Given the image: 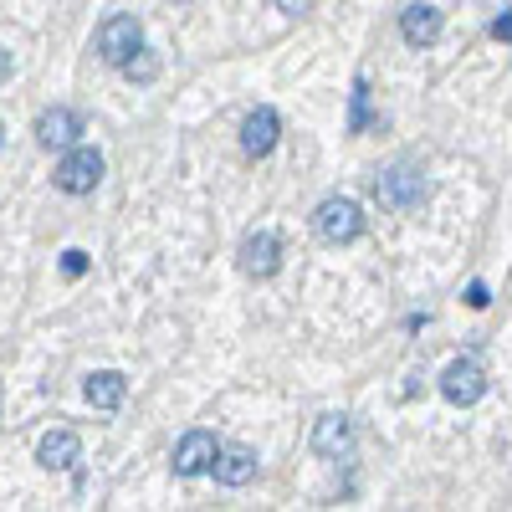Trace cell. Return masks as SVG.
Masks as SVG:
<instances>
[{
    "label": "cell",
    "instance_id": "16",
    "mask_svg": "<svg viewBox=\"0 0 512 512\" xmlns=\"http://www.w3.org/2000/svg\"><path fill=\"white\" fill-rule=\"evenodd\" d=\"M349 128H354V134L369 128V88H364V77L354 82V118H349Z\"/></svg>",
    "mask_w": 512,
    "mask_h": 512
},
{
    "label": "cell",
    "instance_id": "20",
    "mask_svg": "<svg viewBox=\"0 0 512 512\" xmlns=\"http://www.w3.org/2000/svg\"><path fill=\"white\" fill-rule=\"evenodd\" d=\"M313 6V0H277V11H287V16H303Z\"/></svg>",
    "mask_w": 512,
    "mask_h": 512
},
{
    "label": "cell",
    "instance_id": "3",
    "mask_svg": "<svg viewBox=\"0 0 512 512\" xmlns=\"http://www.w3.org/2000/svg\"><path fill=\"white\" fill-rule=\"evenodd\" d=\"M52 180H57L62 195H93L98 180H103V154L88 149V144H72V149L62 154V164H57Z\"/></svg>",
    "mask_w": 512,
    "mask_h": 512
},
{
    "label": "cell",
    "instance_id": "15",
    "mask_svg": "<svg viewBox=\"0 0 512 512\" xmlns=\"http://www.w3.org/2000/svg\"><path fill=\"white\" fill-rule=\"evenodd\" d=\"M123 77H128V82H154V77H159V57H154V52H139L134 62L123 67Z\"/></svg>",
    "mask_w": 512,
    "mask_h": 512
},
{
    "label": "cell",
    "instance_id": "2",
    "mask_svg": "<svg viewBox=\"0 0 512 512\" xmlns=\"http://www.w3.org/2000/svg\"><path fill=\"white\" fill-rule=\"evenodd\" d=\"M144 52V26H139V16H108L103 26H98V57L108 62V67H128Z\"/></svg>",
    "mask_w": 512,
    "mask_h": 512
},
{
    "label": "cell",
    "instance_id": "19",
    "mask_svg": "<svg viewBox=\"0 0 512 512\" xmlns=\"http://www.w3.org/2000/svg\"><path fill=\"white\" fill-rule=\"evenodd\" d=\"M492 36H497V41H512V6H507V11L492 21Z\"/></svg>",
    "mask_w": 512,
    "mask_h": 512
},
{
    "label": "cell",
    "instance_id": "9",
    "mask_svg": "<svg viewBox=\"0 0 512 512\" xmlns=\"http://www.w3.org/2000/svg\"><path fill=\"white\" fill-rule=\"evenodd\" d=\"M441 31H446L441 11H436V6H425V0H410V6L400 11V36L410 41V47H436Z\"/></svg>",
    "mask_w": 512,
    "mask_h": 512
},
{
    "label": "cell",
    "instance_id": "4",
    "mask_svg": "<svg viewBox=\"0 0 512 512\" xmlns=\"http://www.w3.org/2000/svg\"><path fill=\"white\" fill-rule=\"evenodd\" d=\"M441 395H446L451 405H477V400L487 395L482 364H477V359H451V364L441 369Z\"/></svg>",
    "mask_w": 512,
    "mask_h": 512
},
{
    "label": "cell",
    "instance_id": "1",
    "mask_svg": "<svg viewBox=\"0 0 512 512\" xmlns=\"http://www.w3.org/2000/svg\"><path fill=\"white\" fill-rule=\"evenodd\" d=\"M313 231H318L328 246H349V241L364 236V210H359L354 200H344V195H333V200H323V205L313 210Z\"/></svg>",
    "mask_w": 512,
    "mask_h": 512
},
{
    "label": "cell",
    "instance_id": "5",
    "mask_svg": "<svg viewBox=\"0 0 512 512\" xmlns=\"http://www.w3.org/2000/svg\"><path fill=\"white\" fill-rule=\"evenodd\" d=\"M277 267H282V241L272 231H251L241 241V272L256 277V282H267V277H277Z\"/></svg>",
    "mask_w": 512,
    "mask_h": 512
},
{
    "label": "cell",
    "instance_id": "6",
    "mask_svg": "<svg viewBox=\"0 0 512 512\" xmlns=\"http://www.w3.org/2000/svg\"><path fill=\"white\" fill-rule=\"evenodd\" d=\"M374 195H379V205H390V210H415V205L425 200V180L415 175V169L395 164L390 175H379Z\"/></svg>",
    "mask_w": 512,
    "mask_h": 512
},
{
    "label": "cell",
    "instance_id": "18",
    "mask_svg": "<svg viewBox=\"0 0 512 512\" xmlns=\"http://www.w3.org/2000/svg\"><path fill=\"white\" fill-rule=\"evenodd\" d=\"M492 303V297H487V282H472V287H466V308H487Z\"/></svg>",
    "mask_w": 512,
    "mask_h": 512
},
{
    "label": "cell",
    "instance_id": "13",
    "mask_svg": "<svg viewBox=\"0 0 512 512\" xmlns=\"http://www.w3.org/2000/svg\"><path fill=\"white\" fill-rule=\"evenodd\" d=\"M82 395H88V405H93V410H118V405H123V395H128V379H123L118 369H98V374H88Z\"/></svg>",
    "mask_w": 512,
    "mask_h": 512
},
{
    "label": "cell",
    "instance_id": "11",
    "mask_svg": "<svg viewBox=\"0 0 512 512\" xmlns=\"http://www.w3.org/2000/svg\"><path fill=\"white\" fill-rule=\"evenodd\" d=\"M313 451L328 456V461L349 456V451H354V420H349V415H323V420L313 425Z\"/></svg>",
    "mask_w": 512,
    "mask_h": 512
},
{
    "label": "cell",
    "instance_id": "10",
    "mask_svg": "<svg viewBox=\"0 0 512 512\" xmlns=\"http://www.w3.org/2000/svg\"><path fill=\"white\" fill-rule=\"evenodd\" d=\"M77 134H82V113H77V108H47V113L36 118L41 149H72Z\"/></svg>",
    "mask_w": 512,
    "mask_h": 512
},
{
    "label": "cell",
    "instance_id": "12",
    "mask_svg": "<svg viewBox=\"0 0 512 512\" xmlns=\"http://www.w3.org/2000/svg\"><path fill=\"white\" fill-rule=\"evenodd\" d=\"M36 461L47 466V472H72V466L82 461V441H77L72 431H52V436H41Z\"/></svg>",
    "mask_w": 512,
    "mask_h": 512
},
{
    "label": "cell",
    "instance_id": "7",
    "mask_svg": "<svg viewBox=\"0 0 512 512\" xmlns=\"http://www.w3.org/2000/svg\"><path fill=\"white\" fill-rule=\"evenodd\" d=\"M221 461V441L210 431H190L180 446H175V472L180 477H200V472H216Z\"/></svg>",
    "mask_w": 512,
    "mask_h": 512
},
{
    "label": "cell",
    "instance_id": "17",
    "mask_svg": "<svg viewBox=\"0 0 512 512\" xmlns=\"http://www.w3.org/2000/svg\"><path fill=\"white\" fill-rule=\"evenodd\" d=\"M62 272H67V277H82V272H88V251H77V246L62 251Z\"/></svg>",
    "mask_w": 512,
    "mask_h": 512
},
{
    "label": "cell",
    "instance_id": "8",
    "mask_svg": "<svg viewBox=\"0 0 512 512\" xmlns=\"http://www.w3.org/2000/svg\"><path fill=\"white\" fill-rule=\"evenodd\" d=\"M277 139H282V118H277V108H251L246 123H241V149H246L251 159H262V154L277 149Z\"/></svg>",
    "mask_w": 512,
    "mask_h": 512
},
{
    "label": "cell",
    "instance_id": "14",
    "mask_svg": "<svg viewBox=\"0 0 512 512\" xmlns=\"http://www.w3.org/2000/svg\"><path fill=\"white\" fill-rule=\"evenodd\" d=\"M251 477H256V451H246V446H221L216 482H226V487H246Z\"/></svg>",
    "mask_w": 512,
    "mask_h": 512
}]
</instances>
